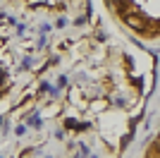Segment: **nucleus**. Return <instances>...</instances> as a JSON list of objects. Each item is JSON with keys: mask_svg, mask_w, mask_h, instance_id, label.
<instances>
[{"mask_svg": "<svg viewBox=\"0 0 160 158\" xmlns=\"http://www.w3.org/2000/svg\"><path fill=\"white\" fill-rule=\"evenodd\" d=\"M155 65L100 0H0V156H120Z\"/></svg>", "mask_w": 160, "mask_h": 158, "instance_id": "1", "label": "nucleus"}, {"mask_svg": "<svg viewBox=\"0 0 160 158\" xmlns=\"http://www.w3.org/2000/svg\"><path fill=\"white\" fill-rule=\"evenodd\" d=\"M108 17L143 46L160 43V0H100Z\"/></svg>", "mask_w": 160, "mask_h": 158, "instance_id": "2", "label": "nucleus"}, {"mask_svg": "<svg viewBox=\"0 0 160 158\" xmlns=\"http://www.w3.org/2000/svg\"><path fill=\"white\" fill-rule=\"evenodd\" d=\"M143 156H153V158H160V127L155 129V134L151 139H148V144H146V149H143Z\"/></svg>", "mask_w": 160, "mask_h": 158, "instance_id": "3", "label": "nucleus"}]
</instances>
